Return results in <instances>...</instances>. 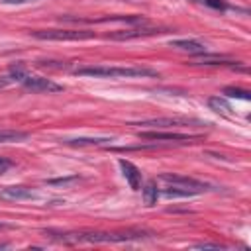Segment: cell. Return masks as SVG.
<instances>
[{
	"label": "cell",
	"mask_w": 251,
	"mask_h": 251,
	"mask_svg": "<svg viewBox=\"0 0 251 251\" xmlns=\"http://www.w3.org/2000/svg\"><path fill=\"white\" fill-rule=\"evenodd\" d=\"M35 39H47V41H80L94 37V31L88 29H39L33 31Z\"/></svg>",
	"instance_id": "5b68a950"
},
{
	"label": "cell",
	"mask_w": 251,
	"mask_h": 251,
	"mask_svg": "<svg viewBox=\"0 0 251 251\" xmlns=\"http://www.w3.org/2000/svg\"><path fill=\"white\" fill-rule=\"evenodd\" d=\"M157 198H159V188H157L155 180L145 182V186H143V202H145V206H153L157 202Z\"/></svg>",
	"instance_id": "9a60e30c"
},
{
	"label": "cell",
	"mask_w": 251,
	"mask_h": 251,
	"mask_svg": "<svg viewBox=\"0 0 251 251\" xmlns=\"http://www.w3.org/2000/svg\"><path fill=\"white\" fill-rule=\"evenodd\" d=\"M120 167L124 171V176H126L129 188L131 190H139L141 188V173H139V169L133 163L126 161V159H120Z\"/></svg>",
	"instance_id": "ba28073f"
},
{
	"label": "cell",
	"mask_w": 251,
	"mask_h": 251,
	"mask_svg": "<svg viewBox=\"0 0 251 251\" xmlns=\"http://www.w3.org/2000/svg\"><path fill=\"white\" fill-rule=\"evenodd\" d=\"M141 139H153V141H175V143H190L198 139L196 135H186V133H175V131H139Z\"/></svg>",
	"instance_id": "52a82bcc"
},
{
	"label": "cell",
	"mask_w": 251,
	"mask_h": 251,
	"mask_svg": "<svg viewBox=\"0 0 251 251\" xmlns=\"http://www.w3.org/2000/svg\"><path fill=\"white\" fill-rule=\"evenodd\" d=\"M161 182H165V190L163 194L167 198H180V196H192V194H200L204 190H208V184L190 178V176H182V175H173V173H165L159 176Z\"/></svg>",
	"instance_id": "3957f363"
},
{
	"label": "cell",
	"mask_w": 251,
	"mask_h": 251,
	"mask_svg": "<svg viewBox=\"0 0 251 251\" xmlns=\"http://www.w3.org/2000/svg\"><path fill=\"white\" fill-rule=\"evenodd\" d=\"M194 249H224V245H220V243H208V241H204V243H196V245H194Z\"/></svg>",
	"instance_id": "ac0fdd59"
},
{
	"label": "cell",
	"mask_w": 251,
	"mask_h": 251,
	"mask_svg": "<svg viewBox=\"0 0 251 251\" xmlns=\"http://www.w3.org/2000/svg\"><path fill=\"white\" fill-rule=\"evenodd\" d=\"M33 190L27 188V186H6L0 190V198L2 200H10V202H16V200H29L33 198Z\"/></svg>",
	"instance_id": "9c48e42d"
},
{
	"label": "cell",
	"mask_w": 251,
	"mask_h": 251,
	"mask_svg": "<svg viewBox=\"0 0 251 251\" xmlns=\"http://www.w3.org/2000/svg\"><path fill=\"white\" fill-rule=\"evenodd\" d=\"M114 137H108V135H100V137H75V139H65L67 145H108L112 143Z\"/></svg>",
	"instance_id": "7c38bea8"
},
{
	"label": "cell",
	"mask_w": 251,
	"mask_h": 251,
	"mask_svg": "<svg viewBox=\"0 0 251 251\" xmlns=\"http://www.w3.org/2000/svg\"><path fill=\"white\" fill-rule=\"evenodd\" d=\"M8 247V243H0V249H6Z\"/></svg>",
	"instance_id": "603a6c76"
},
{
	"label": "cell",
	"mask_w": 251,
	"mask_h": 251,
	"mask_svg": "<svg viewBox=\"0 0 251 251\" xmlns=\"http://www.w3.org/2000/svg\"><path fill=\"white\" fill-rule=\"evenodd\" d=\"M224 94H226V96H229V98H241V100H249V98H251V94H249L247 90H241V88H233V86H227V88H224Z\"/></svg>",
	"instance_id": "2e32d148"
},
{
	"label": "cell",
	"mask_w": 251,
	"mask_h": 251,
	"mask_svg": "<svg viewBox=\"0 0 251 251\" xmlns=\"http://www.w3.org/2000/svg\"><path fill=\"white\" fill-rule=\"evenodd\" d=\"M49 184H53V186H69V184H73V182H78V176H69V178H51V180H47Z\"/></svg>",
	"instance_id": "e0dca14e"
},
{
	"label": "cell",
	"mask_w": 251,
	"mask_h": 251,
	"mask_svg": "<svg viewBox=\"0 0 251 251\" xmlns=\"http://www.w3.org/2000/svg\"><path fill=\"white\" fill-rule=\"evenodd\" d=\"M12 82H14V78L10 75H0V90L6 88V86H10Z\"/></svg>",
	"instance_id": "ffe728a7"
},
{
	"label": "cell",
	"mask_w": 251,
	"mask_h": 251,
	"mask_svg": "<svg viewBox=\"0 0 251 251\" xmlns=\"http://www.w3.org/2000/svg\"><path fill=\"white\" fill-rule=\"evenodd\" d=\"M159 33H163V29H159V27H135V29H127V31L114 33V35H112V39H135V37L159 35Z\"/></svg>",
	"instance_id": "30bf717a"
},
{
	"label": "cell",
	"mask_w": 251,
	"mask_h": 251,
	"mask_svg": "<svg viewBox=\"0 0 251 251\" xmlns=\"http://www.w3.org/2000/svg\"><path fill=\"white\" fill-rule=\"evenodd\" d=\"M137 126H151V127H175V126H208L202 120H194V118H153V120H145L139 122Z\"/></svg>",
	"instance_id": "8992f818"
},
{
	"label": "cell",
	"mask_w": 251,
	"mask_h": 251,
	"mask_svg": "<svg viewBox=\"0 0 251 251\" xmlns=\"http://www.w3.org/2000/svg\"><path fill=\"white\" fill-rule=\"evenodd\" d=\"M171 47L175 49H180V51H188L192 55H200V53H206V47L194 39H175L171 41Z\"/></svg>",
	"instance_id": "8fae6325"
},
{
	"label": "cell",
	"mask_w": 251,
	"mask_h": 251,
	"mask_svg": "<svg viewBox=\"0 0 251 251\" xmlns=\"http://www.w3.org/2000/svg\"><path fill=\"white\" fill-rule=\"evenodd\" d=\"M204 4H208L210 8H216V10H226L227 8L222 0H204Z\"/></svg>",
	"instance_id": "d6986e66"
},
{
	"label": "cell",
	"mask_w": 251,
	"mask_h": 251,
	"mask_svg": "<svg viewBox=\"0 0 251 251\" xmlns=\"http://www.w3.org/2000/svg\"><path fill=\"white\" fill-rule=\"evenodd\" d=\"M51 237L63 243H124L129 239L143 237V231H126V233H104V231H73V233H55L49 231Z\"/></svg>",
	"instance_id": "6da1fadb"
},
{
	"label": "cell",
	"mask_w": 251,
	"mask_h": 251,
	"mask_svg": "<svg viewBox=\"0 0 251 251\" xmlns=\"http://www.w3.org/2000/svg\"><path fill=\"white\" fill-rule=\"evenodd\" d=\"M10 165H12L10 161H2V159H0V173H4V171L10 167Z\"/></svg>",
	"instance_id": "7402d4cb"
},
{
	"label": "cell",
	"mask_w": 251,
	"mask_h": 251,
	"mask_svg": "<svg viewBox=\"0 0 251 251\" xmlns=\"http://www.w3.org/2000/svg\"><path fill=\"white\" fill-rule=\"evenodd\" d=\"M10 76L14 78V82H20L22 86H25L27 90L31 92H61L63 86L53 82L51 78H45V76H33V75H27L25 69L22 65H14L10 69Z\"/></svg>",
	"instance_id": "277c9868"
},
{
	"label": "cell",
	"mask_w": 251,
	"mask_h": 251,
	"mask_svg": "<svg viewBox=\"0 0 251 251\" xmlns=\"http://www.w3.org/2000/svg\"><path fill=\"white\" fill-rule=\"evenodd\" d=\"M76 76L94 78H135V76H157L155 69L147 67H80L73 71Z\"/></svg>",
	"instance_id": "7a4b0ae2"
},
{
	"label": "cell",
	"mask_w": 251,
	"mask_h": 251,
	"mask_svg": "<svg viewBox=\"0 0 251 251\" xmlns=\"http://www.w3.org/2000/svg\"><path fill=\"white\" fill-rule=\"evenodd\" d=\"M208 106H210L214 112L222 114V116H231V112H229L231 108H229L227 100L222 98V96H212V98H208Z\"/></svg>",
	"instance_id": "5bb4252c"
},
{
	"label": "cell",
	"mask_w": 251,
	"mask_h": 251,
	"mask_svg": "<svg viewBox=\"0 0 251 251\" xmlns=\"http://www.w3.org/2000/svg\"><path fill=\"white\" fill-rule=\"evenodd\" d=\"M2 4H25V2H33V0H0Z\"/></svg>",
	"instance_id": "44dd1931"
},
{
	"label": "cell",
	"mask_w": 251,
	"mask_h": 251,
	"mask_svg": "<svg viewBox=\"0 0 251 251\" xmlns=\"http://www.w3.org/2000/svg\"><path fill=\"white\" fill-rule=\"evenodd\" d=\"M27 133L20 129H0V143H20L25 141Z\"/></svg>",
	"instance_id": "4fadbf2b"
}]
</instances>
